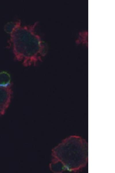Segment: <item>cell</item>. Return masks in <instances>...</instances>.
Returning <instances> with one entry per match:
<instances>
[{
    "label": "cell",
    "mask_w": 115,
    "mask_h": 173,
    "mask_svg": "<svg viewBox=\"0 0 115 173\" xmlns=\"http://www.w3.org/2000/svg\"><path fill=\"white\" fill-rule=\"evenodd\" d=\"M55 151L57 152L54 156L60 163L61 172L79 170L88 161L87 143L78 136H71L64 140Z\"/></svg>",
    "instance_id": "2"
},
{
    "label": "cell",
    "mask_w": 115,
    "mask_h": 173,
    "mask_svg": "<svg viewBox=\"0 0 115 173\" xmlns=\"http://www.w3.org/2000/svg\"><path fill=\"white\" fill-rule=\"evenodd\" d=\"M10 84V77L5 72L0 73V85L5 86Z\"/></svg>",
    "instance_id": "4"
},
{
    "label": "cell",
    "mask_w": 115,
    "mask_h": 173,
    "mask_svg": "<svg viewBox=\"0 0 115 173\" xmlns=\"http://www.w3.org/2000/svg\"><path fill=\"white\" fill-rule=\"evenodd\" d=\"M38 23L24 25L18 20L8 22L4 27L9 35V47L16 59L25 67L36 65L46 54L45 43L36 31Z\"/></svg>",
    "instance_id": "1"
},
{
    "label": "cell",
    "mask_w": 115,
    "mask_h": 173,
    "mask_svg": "<svg viewBox=\"0 0 115 173\" xmlns=\"http://www.w3.org/2000/svg\"><path fill=\"white\" fill-rule=\"evenodd\" d=\"M12 94L10 83L5 86L0 85V116L3 115L10 104Z\"/></svg>",
    "instance_id": "3"
}]
</instances>
